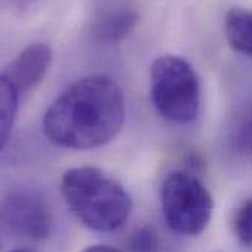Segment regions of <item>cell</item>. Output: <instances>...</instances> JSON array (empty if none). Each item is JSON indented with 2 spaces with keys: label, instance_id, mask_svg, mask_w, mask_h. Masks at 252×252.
<instances>
[{
  "label": "cell",
  "instance_id": "cell-13",
  "mask_svg": "<svg viewBox=\"0 0 252 252\" xmlns=\"http://www.w3.org/2000/svg\"><path fill=\"white\" fill-rule=\"evenodd\" d=\"M82 252H122L121 250L115 248V247H107V245H94V247H88Z\"/></svg>",
  "mask_w": 252,
  "mask_h": 252
},
{
  "label": "cell",
  "instance_id": "cell-10",
  "mask_svg": "<svg viewBox=\"0 0 252 252\" xmlns=\"http://www.w3.org/2000/svg\"><path fill=\"white\" fill-rule=\"evenodd\" d=\"M230 141L241 157L252 161V101L236 112L230 126Z\"/></svg>",
  "mask_w": 252,
  "mask_h": 252
},
{
  "label": "cell",
  "instance_id": "cell-4",
  "mask_svg": "<svg viewBox=\"0 0 252 252\" xmlns=\"http://www.w3.org/2000/svg\"><path fill=\"white\" fill-rule=\"evenodd\" d=\"M160 204L170 232L184 238L201 235L210 224L214 201L198 176L185 170L170 172L160 189Z\"/></svg>",
  "mask_w": 252,
  "mask_h": 252
},
{
  "label": "cell",
  "instance_id": "cell-11",
  "mask_svg": "<svg viewBox=\"0 0 252 252\" xmlns=\"http://www.w3.org/2000/svg\"><path fill=\"white\" fill-rule=\"evenodd\" d=\"M235 235L245 247H252V198L247 199L238 210L233 221Z\"/></svg>",
  "mask_w": 252,
  "mask_h": 252
},
{
  "label": "cell",
  "instance_id": "cell-9",
  "mask_svg": "<svg viewBox=\"0 0 252 252\" xmlns=\"http://www.w3.org/2000/svg\"><path fill=\"white\" fill-rule=\"evenodd\" d=\"M21 94L7 79V76L0 72V151L7 144L12 129L15 125L18 106Z\"/></svg>",
  "mask_w": 252,
  "mask_h": 252
},
{
  "label": "cell",
  "instance_id": "cell-8",
  "mask_svg": "<svg viewBox=\"0 0 252 252\" xmlns=\"http://www.w3.org/2000/svg\"><path fill=\"white\" fill-rule=\"evenodd\" d=\"M224 34L233 50L252 59V9H229L224 18Z\"/></svg>",
  "mask_w": 252,
  "mask_h": 252
},
{
  "label": "cell",
  "instance_id": "cell-12",
  "mask_svg": "<svg viewBox=\"0 0 252 252\" xmlns=\"http://www.w3.org/2000/svg\"><path fill=\"white\" fill-rule=\"evenodd\" d=\"M160 245L161 242L158 233L150 226L138 229L129 239L130 252H158Z\"/></svg>",
  "mask_w": 252,
  "mask_h": 252
},
{
  "label": "cell",
  "instance_id": "cell-14",
  "mask_svg": "<svg viewBox=\"0 0 252 252\" xmlns=\"http://www.w3.org/2000/svg\"><path fill=\"white\" fill-rule=\"evenodd\" d=\"M12 252H35L34 250H31V248H18V250H15V251Z\"/></svg>",
  "mask_w": 252,
  "mask_h": 252
},
{
  "label": "cell",
  "instance_id": "cell-5",
  "mask_svg": "<svg viewBox=\"0 0 252 252\" xmlns=\"http://www.w3.org/2000/svg\"><path fill=\"white\" fill-rule=\"evenodd\" d=\"M0 224L16 236L43 241L52 233L53 216L41 195L13 190L0 202Z\"/></svg>",
  "mask_w": 252,
  "mask_h": 252
},
{
  "label": "cell",
  "instance_id": "cell-1",
  "mask_svg": "<svg viewBox=\"0 0 252 252\" xmlns=\"http://www.w3.org/2000/svg\"><path fill=\"white\" fill-rule=\"evenodd\" d=\"M125 122V98L107 75H91L70 84L43 118L49 141L69 150H93L113 141Z\"/></svg>",
  "mask_w": 252,
  "mask_h": 252
},
{
  "label": "cell",
  "instance_id": "cell-6",
  "mask_svg": "<svg viewBox=\"0 0 252 252\" xmlns=\"http://www.w3.org/2000/svg\"><path fill=\"white\" fill-rule=\"evenodd\" d=\"M52 58V49L46 43H32L9 63L3 73L22 95L32 91L44 79Z\"/></svg>",
  "mask_w": 252,
  "mask_h": 252
},
{
  "label": "cell",
  "instance_id": "cell-7",
  "mask_svg": "<svg viewBox=\"0 0 252 252\" xmlns=\"http://www.w3.org/2000/svg\"><path fill=\"white\" fill-rule=\"evenodd\" d=\"M139 15L129 6H118L104 12L94 25V34L98 41L106 44H118L135 30Z\"/></svg>",
  "mask_w": 252,
  "mask_h": 252
},
{
  "label": "cell",
  "instance_id": "cell-3",
  "mask_svg": "<svg viewBox=\"0 0 252 252\" xmlns=\"http://www.w3.org/2000/svg\"><path fill=\"white\" fill-rule=\"evenodd\" d=\"M150 97L166 121L187 125L196 119L201 107V85L193 66L176 55H164L151 64Z\"/></svg>",
  "mask_w": 252,
  "mask_h": 252
},
{
  "label": "cell",
  "instance_id": "cell-2",
  "mask_svg": "<svg viewBox=\"0 0 252 252\" xmlns=\"http://www.w3.org/2000/svg\"><path fill=\"white\" fill-rule=\"evenodd\" d=\"M61 192L75 217L94 232L109 233L121 229L132 211V199L126 189L97 167L66 170Z\"/></svg>",
  "mask_w": 252,
  "mask_h": 252
}]
</instances>
